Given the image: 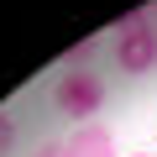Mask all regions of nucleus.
I'll use <instances>...</instances> for the list:
<instances>
[{
  "label": "nucleus",
  "mask_w": 157,
  "mask_h": 157,
  "mask_svg": "<svg viewBox=\"0 0 157 157\" xmlns=\"http://www.w3.org/2000/svg\"><path fill=\"white\" fill-rule=\"evenodd\" d=\"M52 105L68 121H94V110L105 105V84L94 68H63V78L52 84Z\"/></svg>",
  "instance_id": "f257e3e1"
},
{
  "label": "nucleus",
  "mask_w": 157,
  "mask_h": 157,
  "mask_svg": "<svg viewBox=\"0 0 157 157\" xmlns=\"http://www.w3.org/2000/svg\"><path fill=\"white\" fill-rule=\"evenodd\" d=\"M115 63H121V73H152L157 68V26H152V16H126L121 26H115Z\"/></svg>",
  "instance_id": "f03ea898"
},
{
  "label": "nucleus",
  "mask_w": 157,
  "mask_h": 157,
  "mask_svg": "<svg viewBox=\"0 0 157 157\" xmlns=\"http://www.w3.org/2000/svg\"><path fill=\"white\" fill-rule=\"evenodd\" d=\"M68 157H115V136L105 126H73V136L63 141Z\"/></svg>",
  "instance_id": "7ed1b4c3"
},
{
  "label": "nucleus",
  "mask_w": 157,
  "mask_h": 157,
  "mask_svg": "<svg viewBox=\"0 0 157 157\" xmlns=\"http://www.w3.org/2000/svg\"><path fill=\"white\" fill-rule=\"evenodd\" d=\"M11 147H16V121L0 110V157H11Z\"/></svg>",
  "instance_id": "20e7f679"
},
{
  "label": "nucleus",
  "mask_w": 157,
  "mask_h": 157,
  "mask_svg": "<svg viewBox=\"0 0 157 157\" xmlns=\"http://www.w3.org/2000/svg\"><path fill=\"white\" fill-rule=\"evenodd\" d=\"M89 52H94V37H84V42L68 52V68H84V58H89Z\"/></svg>",
  "instance_id": "39448f33"
},
{
  "label": "nucleus",
  "mask_w": 157,
  "mask_h": 157,
  "mask_svg": "<svg viewBox=\"0 0 157 157\" xmlns=\"http://www.w3.org/2000/svg\"><path fill=\"white\" fill-rule=\"evenodd\" d=\"M32 157H68V152H63V141H42V147H37Z\"/></svg>",
  "instance_id": "423d86ee"
},
{
  "label": "nucleus",
  "mask_w": 157,
  "mask_h": 157,
  "mask_svg": "<svg viewBox=\"0 0 157 157\" xmlns=\"http://www.w3.org/2000/svg\"><path fill=\"white\" fill-rule=\"evenodd\" d=\"M152 26H157V6H152Z\"/></svg>",
  "instance_id": "0eeeda50"
},
{
  "label": "nucleus",
  "mask_w": 157,
  "mask_h": 157,
  "mask_svg": "<svg viewBox=\"0 0 157 157\" xmlns=\"http://www.w3.org/2000/svg\"><path fill=\"white\" fill-rule=\"evenodd\" d=\"M136 157H152V152H136Z\"/></svg>",
  "instance_id": "6e6552de"
}]
</instances>
